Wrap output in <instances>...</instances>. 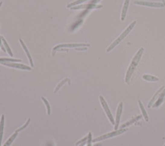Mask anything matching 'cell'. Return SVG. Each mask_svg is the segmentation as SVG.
<instances>
[{"label": "cell", "instance_id": "obj_12", "mask_svg": "<svg viewBox=\"0 0 165 146\" xmlns=\"http://www.w3.org/2000/svg\"><path fill=\"white\" fill-rule=\"evenodd\" d=\"M129 3H130V0H125L123 7H122V12H121V21H124L125 20L127 11H128V8L129 7Z\"/></svg>", "mask_w": 165, "mask_h": 146}, {"label": "cell", "instance_id": "obj_21", "mask_svg": "<svg viewBox=\"0 0 165 146\" xmlns=\"http://www.w3.org/2000/svg\"><path fill=\"white\" fill-rule=\"evenodd\" d=\"M68 82H70V79H69L68 78H66V79H63V81L61 82L60 83H59V84L58 85V86L56 87V89H55V91H54V93H56V92H57L59 90V88H60L61 87H62V86L63 85H64L66 82H68Z\"/></svg>", "mask_w": 165, "mask_h": 146}, {"label": "cell", "instance_id": "obj_16", "mask_svg": "<svg viewBox=\"0 0 165 146\" xmlns=\"http://www.w3.org/2000/svg\"><path fill=\"white\" fill-rule=\"evenodd\" d=\"M138 103H139V107H140V109L141 110V112H142L143 115L144 117V120L146 121H147V122H148L149 121L148 116V114H147V112H146V110H145V108H144V106L143 105V103H141V101L140 100L138 101Z\"/></svg>", "mask_w": 165, "mask_h": 146}, {"label": "cell", "instance_id": "obj_14", "mask_svg": "<svg viewBox=\"0 0 165 146\" xmlns=\"http://www.w3.org/2000/svg\"><path fill=\"white\" fill-rule=\"evenodd\" d=\"M141 117H142V116H141V115H138V116H136L135 117H134V118H133L132 119H131L130 121H128L127 122H126L125 124H122V125L120 127V128H121V129L125 128V127L129 126H130V125H132V124H133L134 123V122H135L136 121H139V119H141Z\"/></svg>", "mask_w": 165, "mask_h": 146}, {"label": "cell", "instance_id": "obj_1", "mask_svg": "<svg viewBox=\"0 0 165 146\" xmlns=\"http://www.w3.org/2000/svg\"><path fill=\"white\" fill-rule=\"evenodd\" d=\"M144 51V49L143 48H141L138 50V52H137L135 55L134 56V57L133 58L132 60V62L130 65L128 70H127V72L126 74V76H125L126 83H127V84L129 83L130 79H131V78H132V75L135 71L137 66H138V64L139 63L141 57H142V55L143 54Z\"/></svg>", "mask_w": 165, "mask_h": 146}, {"label": "cell", "instance_id": "obj_22", "mask_svg": "<svg viewBox=\"0 0 165 146\" xmlns=\"http://www.w3.org/2000/svg\"><path fill=\"white\" fill-rule=\"evenodd\" d=\"M87 1V0H78V1H74L72 3H70L67 6V8H70L72 6H74V5H76V4H79V3H83L84 1Z\"/></svg>", "mask_w": 165, "mask_h": 146}, {"label": "cell", "instance_id": "obj_6", "mask_svg": "<svg viewBox=\"0 0 165 146\" xmlns=\"http://www.w3.org/2000/svg\"><path fill=\"white\" fill-rule=\"evenodd\" d=\"M81 46L89 47V46H90V44H66L58 45L57 46H56L55 48H53L52 55L54 56L56 51H57V50L59 48H76V47H81Z\"/></svg>", "mask_w": 165, "mask_h": 146}, {"label": "cell", "instance_id": "obj_5", "mask_svg": "<svg viewBox=\"0 0 165 146\" xmlns=\"http://www.w3.org/2000/svg\"><path fill=\"white\" fill-rule=\"evenodd\" d=\"M100 102H101V104L103 108V109L105 110V112L106 113V114L108 117V119H109V121H110L111 124L112 125H114L115 124V121L114 119V117H113L112 113L110 112V110L109 107H108V105H107V103L106 102V101L105 100V99L103 98V96H100Z\"/></svg>", "mask_w": 165, "mask_h": 146}, {"label": "cell", "instance_id": "obj_15", "mask_svg": "<svg viewBox=\"0 0 165 146\" xmlns=\"http://www.w3.org/2000/svg\"><path fill=\"white\" fill-rule=\"evenodd\" d=\"M143 79L146 80V81L151 82H158L159 80L158 78L152 76V75H150V74H144L143 76Z\"/></svg>", "mask_w": 165, "mask_h": 146}, {"label": "cell", "instance_id": "obj_23", "mask_svg": "<svg viewBox=\"0 0 165 146\" xmlns=\"http://www.w3.org/2000/svg\"><path fill=\"white\" fill-rule=\"evenodd\" d=\"M30 119H28L27 120V122H26V123H25V124L24 125V126H22L21 127V128H20V129H18V130H17L16 131V132H20V131H22L23 130H24L25 128H27V126L28 125H29V124L30 123Z\"/></svg>", "mask_w": 165, "mask_h": 146}, {"label": "cell", "instance_id": "obj_9", "mask_svg": "<svg viewBox=\"0 0 165 146\" xmlns=\"http://www.w3.org/2000/svg\"><path fill=\"white\" fill-rule=\"evenodd\" d=\"M103 5H97L96 4H92V3H89L84 4L82 6H77V7H74L71 8V10H76V9H80V8H86L87 10H91V9L94 8H102Z\"/></svg>", "mask_w": 165, "mask_h": 146}, {"label": "cell", "instance_id": "obj_4", "mask_svg": "<svg viewBox=\"0 0 165 146\" xmlns=\"http://www.w3.org/2000/svg\"><path fill=\"white\" fill-rule=\"evenodd\" d=\"M134 4H138V5L146 6L153 8H163L165 7V1L162 2H149V1H135Z\"/></svg>", "mask_w": 165, "mask_h": 146}, {"label": "cell", "instance_id": "obj_7", "mask_svg": "<svg viewBox=\"0 0 165 146\" xmlns=\"http://www.w3.org/2000/svg\"><path fill=\"white\" fill-rule=\"evenodd\" d=\"M122 108H123V103L122 102H121L118 107H117V113H116V118L115 121V127H114V130H117L119 128V122L121 120V114L122 112Z\"/></svg>", "mask_w": 165, "mask_h": 146}, {"label": "cell", "instance_id": "obj_10", "mask_svg": "<svg viewBox=\"0 0 165 146\" xmlns=\"http://www.w3.org/2000/svg\"><path fill=\"white\" fill-rule=\"evenodd\" d=\"M165 100V88H164V90L161 92V93L160 94V95L157 100V101H155L154 105H152L153 108H157L160 105H162V103Z\"/></svg>", "mask_w": 165, "mask_h": 146}, {"label": "cell", "instance_id": "obj_25", "mask_svg": "<svg viewBox=\"0 0 165 146\" xmlns=\"http://www.w3.org/2000/svg\"><path fill=\"white\" fill-rule=\"evenodd\" d=\"M100 1H101V0H92V1H91V3L96 4V3H98V2H100Z\"/></svg>", "mask_w": 165, "mask_h": 146}, {"label": "cell", "instance_id": "obj_8", "mask_svg": "<svg viewBox=\"0 0 165 146\" xmlns=\"http://www.w3.org/2000/svg\"><path fill=\"white\" fill-rule=\"evenodd\" d=\"M0 64L6 65V66L10 67L16 68V69H23V70H31V67H30L29 66H27V65H25L12 63L11 62H0Z\"/></svg>", "mask_w": 165, "mask_h": 146}, {"label": "cell", "instance_id": "obj_2", "mask_svg": "<svg viewBox=\"0 0 165 146\" xmlns=\"http://www.w3.org/2000/svg\"><path fill=\"white\" fill-rule=\"evenodd\" d=\"M136 22H137L136 21H133L132 22L131 24H130L128 27H127V28H126V30H125L123 32H122V34L119 36L118 38L116 39L114 42H112V43L110 44V46L109 47H108V48L106 49V52H107V53H108V52H110V51H111L113 49H114V48H115V47H116L117 45H118V44L120 43V42H121L122 40H123L127 35H128L130 34V31H132V30L133 29V28H134V26L135 25Z\"/></svg>", "mask_w": 165, "mask_h": 146}, {"label": "cell", "instance_id": "obj_24", "mask_svg": "<svg viewBox=\"0 0 165 146\" xmlns=\"http://www.w3.org/2000/svg\"><path fill=\"white\" fill-rule=\"evenodd\" d=\"M88 136H87V137H85V138H84L83 139H82L81 140H80V141H79V142H78L76 144H76V145H78L80 143H81V142H84V141H86L87 139H88Z\"/></svg>", "mask_w": 165, "mask_h": 146}, {"label": "cell", "instance_id": "obj_13", "mask_svg": "<svg viewBox=\"0 0 165 146\" xmlns=\"http://www.w3.org/2000/svg\"><path fill=\"white\" fill-rule=\"evenodd\" d=\"M19 40H20V43H21V46H22V47H23V49L25 50V53H26V55H27V57H28V58H29V62H30V64L31 67H34V63H33V61H32V57H31V55H30V53H29V50H28V49H27V46H25V43L23 42V40H22L21 39H20Z\"/></svg>", "mask_w": 165, "mask_h": 146}, {"label": "cell", "instance_id": "obj_18", "mask_svg": "<svg viewBox=\"0 0 165 146\" xmlns=\"http://www.w3.org/2000/svg\"><path fill=\"white\" fill-rule=\"evenodd\" d=\"M17 136V132H16L15 133H14L10 138L8 139V140L5 142V144H4L3 146H10L12 142H14V140H15V139L16 138V136Z\"/></svg>", "mask_w": 165, "mask_h": 146}, {"label": "cell", "instance_id": "obj_26", "mask_svg": "<svg viewBox=\"0 0 165 146\" xmlns=\"http://www.w3.org/2000/svg\"><path fill=\"white\" fill-rule=\"evenodd\" d=\"M0 46L2 47V49L3 50V51H5V52L6 51H5V49H4V48H3V46H2V39H1V37H0Z\"/></svg>", "mask_w": 165, "mask_h": 146}, {"label": "cell", "instance_id": "obj_28", "mask_svg": "<svg viewBox=\"0 0 165 146\" xmlns=\"http://www.w3.org/2000/svg\"><path fill=\"white\" fill-rule=\"evenodd\" d=\"M164 146H165V144H164Z\"/></svg>", "mask_w": 165, "mask_h": 146}, {"label": "cell", "instance_id": "obj_19", "mask_svg": "<svg viewBox=\"0 0 165 146\" xmlns=\"http://www.w3.org/2000/svg\"><path fill=\"white\" fill-rule=\"evenodd\" d=\"M0 37H1V39H2V41L3 42V44L5 46V49H7V51L8 52V53L11 56H13V54L12 53V51L11 49H10V48H9V46H8V44H7V42H6L5 39H4V37L3 36H0Z\"/></svg>", "mask_w": 165, "mask_h": 146}, {"label": "cell", "instance_id": "obj_11", "mask_svg": "<svg viewBox=\"0 0 165 146\" xmlns=\"http://www.w3.org/2000/svg\"><path fill=\"white\" fill-rule=\"evenodd\" d=\"M164 86H162L161 88H160L159 90L156 92V93H155L154 96L152 97V98L151 99V100L150 101V102L148 103V108H150V107H152V105H154V103L157 101V100L158 99L159 95H160V94L161 93V92L164 90Z\"/></svg>", "mask_w": 165, "mask_h": 146}, {"label": "cell", "instance_id": "obj_17", "mask_svg": "<svg viewBox=\"0 0 165 146\" xmlns=\"http://www.w3.org/2000/svg\"><path fill=\"white\" fill-rule=\"evenodd\" d=\"M3 130H4V115H2L1 121H0V146L2 145L3 135Z\"/></svg>", "mask_w": 165, "mask_h": 146}, {"label": "cell", "instance_id": "obj_3", "mask_svg": "<svg viewBox=\"0 0 165 146\" xmlns=\"http://www.w3.org/2000/svg\"><path fill=\"white\" fill-rule=\"evenodd\" d=\"M126 131H128V128H122V129H120L118 130H115L114 131H112V132H111V133L99 136V137H97V138H96L95 139H94L92 142H99V141H102L103 140H105L107 139L114 137V136H118L121 134H122L123 133H125Z\"/></svg>", "mask_w": 165, "mask_h": 146}, {"label": "cell", "instance_id": "obj_27", "mask_svg": "<svg viewBox=\"0 0 165 146\" xmlns=\"http://www.w3.org/2000/svg\"><path fill=\"white\" fill-rule=\"evenodd\" d=\"M2 1L0 2V7H1V6H2Z\"/></svg>", "mask_w": 165, "mask_h": 146}, {"label": "cell", "instance_id": "obj_20", "mask_svg": "<svg viewBox=\"0 0 165 146\" xmlns=\"http://www.w3.org/2000/svg\"><path fill=\"white\" fill-rule=\"evenodd\" d=\"M41 100H43V101L44 102V103L46 105V110H47V114H48L49 115H50V113H51V110H50V104L48 102V101H47L46 99L43 97H41Z\"/></svg>", "mask_w": 165, "mask_h": 146}]
</instances>
